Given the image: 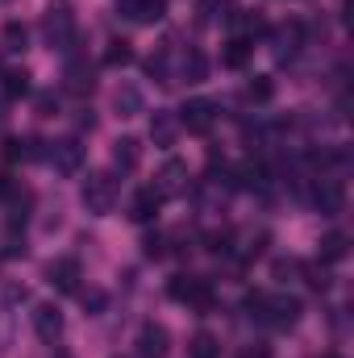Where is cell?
I'll return each mask as SVG.
<instances>
[{
  "mask_svg": "<svg viewBox=\"0 0 354 358\" xmlns=\"http://www.w3.org/2000/svg\"><path fill=\"white\" fill-rule=\"evenodd\" d=\"M42 34H46V46L50 50L71 55V46H76V13H71V0H50V8L42 17Z\"/></svg>",
  "mask_w": 354,
  "mask_h": 358,
  "instance_id": "1",
  "label": "cell"
},
{
  "mask_svg": "<svg viewBox=\"0 0 354 358\" xmlns=\"http://www.w3.org/2000/svg\"><path fill=\"white\" fill-rule=\"evenodd\" d=\"M246 308H250V317H259L275 329H292L300 321V300L296 296H250Z\"/></svg>",
  "mask_w": 354,
  "mask_h": 358,
  "instance_id": "2",
  "label": "cell"
},
{
  "mask_svg": "<svg viewBox=\"0 0 354 358\" xmlns=\"http://www.w3.org/2000/svg\"><path fill=\"white\" fill-rule=\"evenodd\" d=\"M80 200H84V208L96 213V217L113 213V204H117V179L108 176V171H88L84 187H80Z\"/></svg>",
  "mask_w": 354,
  "mask_h": 358,
  "instance_id": "3",
  "label": "cell"
},
{
  "mask_svg": "<svg viewBox=\"0 0 354 358\" xmlns=\"http://www.w3.org/2000/svg\"><path fill=\"white\" fill-rule=\"evenodd\" d=\"M46 163L59 171V176H76L80 167H84V146L76 142V138H63V142H50V150H46Z\"/></svg>",
  "mask_w": 354,
  "mask_h": 358,
  "instance_id": "4",
  "label": "cell"
},
{
  "mask_svg": "<svg viewBox=\"0 0 354 358\" xmlns=\"http://www.w3.org/2000/svg\"><path fill=\"white\" fill-rule=\"evenodd\" d=\"M171 296L183 300V304H192V308H208V304H213V283H208V279L179 275V279H171Z\"/></svg>",
  "mask_w": 354,
  "mask_h": 358,
  "instance_id": "5",
  "label": "cell"
},
{
  "mask_svg": "<svg viewBox=\"0 0 354 358\" xmlns=\"http://www.w3.org/2000/svg\"><path fill=\"white\" fill-rule=\"evenodd\" d=\"M300 46H304V25H300V21H283V25H275V34H271V55H275L279 63L292 59Z\"/></svg>",
  "mask_w": 354,
  "mask_h": 358,
  "instance_id": "6",
  "label": "cell"
},
{
  "mask_svg": "<svg viewBox=\"0 0 354 358\" xmlns=\"http://www.w3.org/2000/svg\"><path fill=\"white\" fill-rule=\"evenodd\" d=\"M213 121H217V104H213V100H187V104L179 108V125L192 129V134H208Z\"/></svg>",
  "mask_w": 354,
  "mask_h": 358,
  "instance_id": "7",
  "label": "cell"
},
{
  "mask_svg": "<svg viewBox=\"0 0 354 358\" xmlns=\"http://www.w3.org/2000/svg\"><path fill=\"white\" fill-rule=\"evenodd\" d=\"M187 187H192V176H187V163H163V171H159V183H155V192L167 200V196H187Z\"/></svg>",
  "mask_w": 354,
  "mask_h": 358,
  "instance_id": "8",
  "label": "cell"
},
{
  "mask_svg": "<svg viewBox=\"0 0 354 358\" xmlns=\"http://www.w3.org/2000/svg\"><path fill=\"white\" fill-rule=\"evenodd\" d=\"M167 350H171L167 329L155 325V321H146V325L138 329V358H167Z\"/></svg>",
  "mask_w": 354,
  "mask_h": 358,
  "instance_id": "9",
  "label": "cell"
},
{
  "mask_svg": "<svg viewBox=\"0 0 354 358\" xmlns=\"http://www.w3.org/2000/svg\"><path fill=\"white\" fill-rule=\"evenodd\" d=\"M34 334L42 338V342H59L63 338V313L55 308V304H34Z\"/></svg>",
  "mask_w": 354,
  "mask_h": 358,
  "instance_id": "10",
  "label": "cell"
},
{
  "mask_svg": "<svg viewBox=\"0 0 354 358\" xmlns=\"http://www.w3.org/2000/svg\"><path fill=\"white\" fill-rule=\"evenodd\" d=\"M117 8H121L129 21H138V25H155V21H163L167 0H117Z\"/></svg>",
  "mask_w": 354,
  "mask_h": 358,
  "instance_id": "11",
  "label": "cell"
},
{
  "mask_svg": "<svg viewBox=\"0 0 354 358\" xmlns=\"http://www.w3.org/2000/svg\"><path fill=\"white\" fill-rule=\"evenodd\" d=\"M46 279H50V287H59V292H80V263H76V259H55V263L46 267Z\"/></svg>",
  "mask_w": 354,
  "mask_h": 358,
  "instance_id": "12",
  "label": "cell"
},
{
  "mask_svg": "<svg viewBox=\"0 0 354 358\" xmlns=\"http://www.w3.org/2000/svg\"><path fill=\"white\" fill-rule=\"evenodd\" d=\"M159 204H163V196H159L155 187H138V192H134V200H129V221H138V225L155 221Z\"/></svg>",
  "mask_w": 354,
  "mask_h": 358,
  "instance_id": "13",
  "label": "cell"
},
{
  "mask_svg": "<svg viewBox=\"0 0 354 358\" xmlns=\"http://www.w3.org/2000/svg\"><path fill=\"white\" fill-rule=\"evenodd\" d=\"M150 138H155V146H176V138H179L176 113H155L150 117Z\"/></svg>",
  "mask_w": 354,
  "mask_h": 358,
  "instance_id": "14",
  "label": "cell"
},
{
  "mask_svg": "<svg viewBox=\"0 0 354 358\" xmlns=\"http://www.w3.org/2000/svg\"><path fill=\"white\" fill-rule=\"evenodd\" d=\"M138 163H142L138 138H117V142H113V167H117V171H134Z\"/></svg>",
  "mask_w": 354,
  "mask_h": 358,
  "instance_id": "15",
  "label": "cell"
},
{
  "mask_svg": "<svg viewBox=\"0 0 354 358\" xmlns=\"http://www.w3.org/2000/svg\"><path fill=\"white\" fill-rule=\"evenodd\" d=\"M113 108H117L121 117H138V113L146 108V100H142V88H138V84H121V88L113 92Z\"/></svg>",
  "mask_w": 354,
  "mask_h": 358,
  "instance_id": "16",
  "label": "cell"
},
{
  "mask_svg": "<svg viewBox=\"0 0 354 358\" xmlns=\"http://www.w3.org/2000/svg\"><path fill=\"white\" fill-rule=\"evenodd\" d=\"M317 208H321L325 217L342 213V179H321V183H317Z\"/></svg>",
  "mask_w": 354,
  "mask_h": 358,
  "instance_id": "17",
  "label": "cell"
},
{
  "mask_svg": "<svg viewBox=\"0 0 354 358\" xmlns=\"http://www.w3.org/2000/svg\"><path fill=\"white\" fill-rule=\"evenodd\" d=\"M63 80H67V88L76 92V96H84V92H92V67L84 63V59H76V55H71V63H67V76H63Z\"/></svg>",
  "mask_w": 354,
  "mask_h": 358,
  "instance_id": "18",
  "label": "cell"
},
{
  "mask_svg": "<svg viewBox=\"0 0 354 358\" xmlns=\"http://www.w3.org/2000/svg\"><path fill=\"white\" fill-rule=\"evenodd\" d=\"M0 50H25V42H29V29L21 25V21H4V29H0Z\"/></svg>",
  "mask_w": 354,
  "mask_h": 358,
  "instance_id": "19",
  "label": "cell"
},
{
  "mask_svg": "<svg viewBox=\"0 0 354 358\" xmlns=\"http://www.w3.org/2000/svg\"><path fill=\"white\" fill-rule=\"evenodd\" d=\"M346 259V234H325L321 238V263H342Z\"/></svg>",
  "mask_w": 354,
  "mask_h": 358,
  "instance_id": "20",
  "label": "cell"
},
{
  "mask_svg": "<svg viewBox=\"0 0 354 358\" xmlns=\"http://www.w3.org/2000/svg\"><path fill=\"white\" fill-rule=\"evenodd\" d=\"M0 88H4L8 100L25 96V92H29V71H21V67H17V71H4V76H0Z\"/></svg>",
  "mask_w": 354,
  "mask_h": 358,
  "instance_id": "21",
  "label": "cell"
},
{
  "mask_svg": "<svg viewBox=\"0 0 354 358\" xmlns=\"http://www.w3.org/2000/svg\"><path fill=\"white\" fill-rule=\"evenodd\" d=\"M34 146H38L34 138H25V142H21V138H8V142H4V159H8V163H17V159H21V163H25V159H38Z\"/></svg>",
  "mask_w": 354,
  "mask_h": 358,
  "instance_id": "22",
  "label": "cell"
},
{
  "mask_svg": "<svg viewBox=\"0 0 354 358\" xmlns=\"http://www.w3.org/2000/svg\"><path fill=\"white\" fill-rule=\"evenodd\" d=\"M217 355H221V346H217L213 334H196L192 346H187V358H217Z\"/></svg>",
  "mask_w": 354,
  "mask_h": 358,
  "instance_id": "23",
  "label": "cell"
},
{
  "mask_svg": "<svg viewBox=\"0 0 354 358\" xmlns=\"http://www.w3.org/2000/svg\"><path fill=\"white\" fill-rule=\"evenodd\" d=\"M250 50H255V46H250L246 38H234V42H229V50H225V67H242V63L250 59Z\"/></svg>",
  "mask_w": 354,
  "mask_h": 358,
  "instance_id": "24",
  "label": "cell"
},
{
  "mask_svg": "<svg viewBox=\"0 0 354 358\" xmlns=\"http://www.w3.org/2000/svg\"><path fill=\"white\" fill-rule=\"evenodd\" d=\"M183 76H187V84H200L204 80V55L200 50H187L183 55Z\"/></svg>",
  "mask_w": 354,
  "mask_h": 358,
  "instance_id": "25",
  "label": "cell"
},
{
  "mask_svg": "<svg viewBox=\"0 0 354 358\" xmlns=\"http://www.w3.org/2000/svg\"><path fill=\"white\" fill-rule=\"evenodd\" d=\"M104 63H108V67H125V63H134V50H129V42H108V55H104Z\"/></svg>",
  "mask_w": 354,
  "mask_h": 358,
  "instance_id": "26",
  "label": "cell"
},
{
  "mask_svg": "<svg viewBox=\"0 0 354 358\" xmlns=\"http://www.w3.org/2000/svg\"><path fill=\"white\" fill-rule=\"evenodd\" d=\"M271 96H275V84H271L267 76H255V80H250V100H259V104H267Z\"/></svg>",
  "mask_w": 354,
  "mask_h": 358,
  "instance_id": "27",
  "label": "cell"
},
{
  "mask_svg": "<svg viewBox=\"0 0 354 358\" xmlns=\"http://www.w3.org/2000/svg\"><path fill=\"white\" fill-rule=\"evenodd\" d=\"M142 250H146V259H159V255H163V238H146Z\"/></svg>",
  "mask_w": 354,
  "mask_h": 358,
  "instance_id": "28",
  "label": "cell"
},
{
  "mask_svg": "<svg viewBox=\"0 0 354 358\" xmlns=\"http://www.w3.org/2000/svg\"><path fill=\"white\" fill-rule=\"evenodd\" d=\"M238 358H271V350H267V346H246Z\"/></svg>",
  "mask_w": 354,
  "mask_h": 358,
  "instance_id": "29",
  "label": "cell"
},
{
  "mask_svg": "<svg viewBox=\"0 0 354 358\" xmlns=\"http://www.w3.org/2000/svg\"><path fill=\"white\" fill-rule=\"evenodd\" d=\"M38 108H42V117H50V108H59V100L55 96H38Z\"/></svg>",
  "mask_w": 354,
  "mask_h": 358,
  "instance_id": "30",
  "label": "cell"
},
{
  "mask_svg": "<svg viewBox=\"0 0 354 358\" xmlns=\"http://www.w3.org/2000/svg\"><path fill=\"white\" fill-rule=\"evenodd\" d=\"M84 304L96 313V308H104V296H100V292H88V296H84Z\"/></svg>",
  "mask_w": 354,
  "mask_h": 358,
  "instance_id": "31",
  "label": "cell"
},
{
  "mask_svg": "<svg viewBox=\"0 0 354 358\" xmlns=\"http://www.w3.org/2000/svg\"><path fill=\"white\" fill-rule=\"evenodd\" d=\"M13 192H17V187H13V179L0 171V200H4V196H13Z\"/></svg>",
  "mask_w": 354,
  "mask_h": 358,
  "instance_id": "32",
  "label": "cell"
},
{
  "mask_svg": "<svg viewBox=\"0 0 354 358\" xmlns=\"http://www.w3.org/2000/svg\"><path fill=\"white\" fill-rule=\"evenodd\" d=\"M50 358H71V355H67V350H55V355H50Z\"/></svg>",
  "mask_w": 354,
  "mask_h": 358,
  "instance_id": "33",
  "label": "cell"
},
{
  "mask_svg": "<svg viewBox=\"0 0 354 358\" xmlns=\"http://www.w3.org/2000/svg\"><path fill=\"white\" fill-rule=\"evenodd\" d=\"M321 358H342V355H321Z\"/></svg>",
  "mask_w": 354,
  "mask_h": 358,
  "instance_id": "34",
  "label": "cell"
},
{
  "mask_svg": "<svg viewBox=\"0 0 354 358\" xmlns=\"http://www.w3.org/2000/svg\"><path fill=\"white\" fill-rule=\"evenodd\" d=\"M0 125H4V108H0Z\"/></svg>",
  "mask_w": 354,
  "mask_h": 358,
  "instance_id": "35",
  "label": "cell"
},
{
  "mask_svg": "<svg viewBox=\"0 0 354 358\" xmlns=\"http://www.w3.org/2000/svg\"><path fill=\"white\" fill-rule=\"evenodd\" d=\"M0 4H8V0H0Z\"/></svg>",
  "mask_w": 354,
  "mask_h": 358,
  "instance_id": "36",
  "label": "cell"
}]
</instances>
